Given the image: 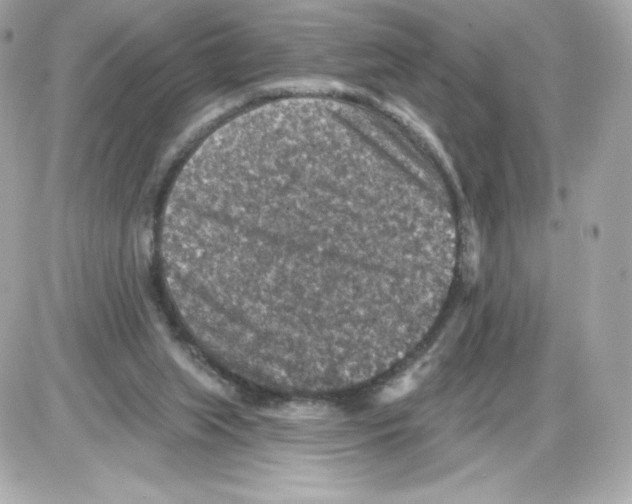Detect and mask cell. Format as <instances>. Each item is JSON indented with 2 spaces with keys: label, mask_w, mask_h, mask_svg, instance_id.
<instances>
[{
  "label": "cell",
  "mask_w": 632,
  "mask_h": 504,
  "mask_svg": "<svg viewBox=\"0 0 632 504\" xmlns=\"http://www.w3.org/2000/svg\"><path fill=\"white\" fill-rule=\"evenodd\" d=\"M362 205L318 181L243 173L179 200L159 236L162 270L176 285L222 287L232 334L263 341L278 300L298 301L320 341L354 328L369 275ZM227 312V313H228Z\"/></svg>",
  "instance_id": "obj_1"
}]
</instances>
